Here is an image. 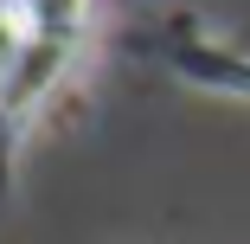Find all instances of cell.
<instances>
[{
	"label": "cell",
	"mask_w": 250,
	"mask_h": 244,
	"mask_svg": "<svg viewBox=\"0 0 250 244\" xmlns=\"http://www.w3.org/2000/svg\"><path fill=\"white\" fill-rule=\"evenodd\" d=\"M26 13L20 7H7V0H0V84H7L13 71H20V58H26Z\"/></svg>",
	"instance_id": "cell-1"
}]
</instances>
